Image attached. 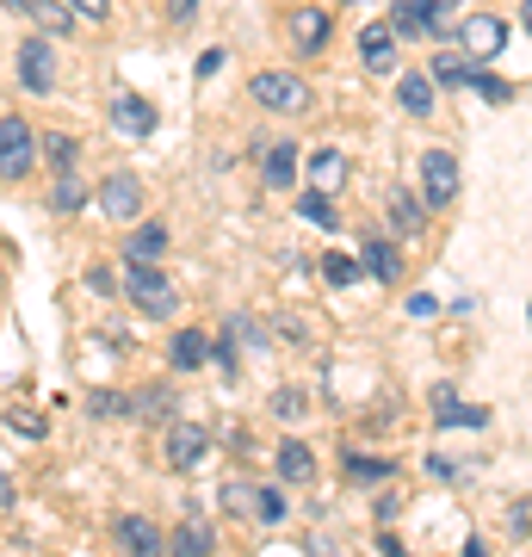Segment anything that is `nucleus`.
<instances>
[{"mask_svg": "<svg viewBox=\"0 0 532 557\" xmlns=\"http://www.w3.org/2000/svg\"><path fill=\"white\" fill-rule=\"evenodd\" d=\"M38 137H32V124L25 119H0V180H25L38 168Z\"/></svg>", "mask_w": 532, "mask_h": 557, "instance_id": "f257e3e1", "label": "nucleus"}, {"mask_svg": "<svg viewBox=\"0 0 532 557\" xmlns=\"http://www.w3.org/2000/svg\"><path fill=\"white\" fill-rule=\"evenodd\" d=\"M255 100L267 106V112H285V119H297V112L310 106V87H304V75H285V69H260V75H255Z\"/></svg>", "mask_w": 532, "mask_h": 557, "instance_id": "f03ea898", "label": "nucleus"}, {"mask_svg": "<svg viewBox=\"0 0 532 557\" xmlns=\"http://www.w3.org/2000/svg\"><path fill=\"white\" fill-rule=\"evenodd\" d=\"M124 292H131V304H137L143 317H174L180 310L174 285H168L156 267H131V273H124Z\"/></svg>", "mask_w": 532, "mask_h": 557, "instance_id": "7ed1b4c3", "label": "nucleus"}, {"mask_svg": "<svg viewBox=\"0 0 532 557\" xmlns=\"http://www.w3.org/2000/svg\"><path fill=\"white\" fill-rule=\"evenodd\" d=\"M421 199L428 205H453L458 199V161L446 149H428L421 156Z\"/></svg>", "mask_w": 532, "mask_h": 557, "instance_id": "20e7f679", "label": "nucleus"}, {"mask_svg": "<svg viewBox=\"0 0 532 557\" xmlns=\"http://www.w3.org/2000/svg\"><path fill=\"white\" fill-rule=\"evenodd\" d=\"M20 81L32 87V94H50V87H57V50H50V38H25L20 44Z\"/></svg>", "mask_w": 532, "mask_h": 557, "instance_id": "39448f33", "label": "nucleus"}, {"mask_svg": "<svg viewBox=\"0 0 532 557\" xmlns=\"http://www.w3.org/2000/svg\"><path fill=\"white\" fill-rule=\"evenodd\" d=\"M99 211L112 223H131L143 211V180L137 174H112L106 186H99Z\"/></svg>", "mask_w": 532, "mask_h": 557, "instance_id": "423d86ee", "label": "nucleus"}, {"mask_svg": "<svg viewBox=\"0 0 532 557\" xmlns=\"http://www.w3.org/2000/svg\"><path fill=\"white\" fill-rule=\"evenodd\" d=\"M502 44H508V25L495 20V13H471V20H465V57L471 62L502 57Z\"/></svg>", "mask_w": 532, "mask_h": 557, "instance_id": "0eeeda50", "label": "nucleus"}, {"mask_svg": "<svg viewBox=\"0 0 532 557\" xmlns=\"http://www.w3.org/2000/svg\"><path fill=\"white\" fill-rule=\"evenodd\" d=\"M205 453H211V434H205V428H193V421H180V428H168V458H174L180 471H193V465H205Z\"/></svg>", "mask_w": 532, "mask_h": 557, "instance_id": "6e6552de", "label": "nucleus"}, {"mask_svg": "<svg viewBox=\"0 0 532 557\" xmlns=\"http://www.w3.org/2000/svg\"><path fill=\"white\" fill-rule=\"evenodd\" d=\"M112 131H124V137H149V131H156V106L143 100V94H119V100H112Z\"/></svg>", "mask_w": 532, "mask_h": 557, "instance_id": "1a4fd4ad", "label": "nucleus"}, {"mask_svg": "<svg viewBox=\"0 0 532 557\" xmlns=\"http://www.w3.org/2000/svg\"><path fill=\"white\" fill-rule=\"evenodd\" d=\"M292 44L304 57H316V50L329 44V13H322V7H292Z\"/></svg>", "mask_w": 532, "mask_h": 557, "instance_id": "9d476101", "label": "nucleus"}, {"mask_svg": "<svg viewBox=\"0 0 532 557\" xmlns=\"http://www.w3.org/2000/svg\"><path fill=\"white\" fill-rule=\"evenodd\" d=\"M359 57H366V69H372V75H391L396 32H391V25H366V32H359Z\"/></svg>", "mask_w": 532, "mask_h": 557, "instance_id": "9b49d317", "label": "nucleus"}, {"mask_svg": "<svg viewBox=\"0 0 532 557\" xmlns=\"http://www.w3.org/2000/svg\"><path fill=\"white\" fill-rule=\"evenodd\" d=\"M168 255V223H143L137 236L124 242V267H156Z\"/></svg>", "mask_w": 532, "mask_h": 557, "instance_id": "f8f14e48", "label": "nucleus"}, {"mask_svg": "<svg viewBox=\"0 0 532 557\" xmlns=\"http://www.w3.org/2000/svg\"><path fill=\"white\" fill-rule=\"evenodd\" d=\"M168 359H174V372H198V366L211 359V335H205V329H180Z\"/></svg>", "mask_w": 532, "mask_h": 557, "instance_id": "ddd939ff", "label": "nucleus"}, {"mask_svg": "<svg viewBox=\"0 0 532 557\" xmlns=\"http://www.w3.org/2000/svg\"><path fill=\"white\" fill-rule=\"evenodd\" d=\"M391 32L396 38H421V32H434V0H396Z\"/></svg>", "mask_w": 532, "mask_h": 557, "instance_id": "4468645a", "label": "nucleus"}, {"mask_svg": "<svg viewBox=\"0 0 532 557\" xmlns=\"http://www.w3.org/2000/svg\"><path fill=\"white\" fill-rule=\"evenodd\" d=\"M260 180H267L273 193H285V186H292V180H297V149H292V143H273V149L260 156Z\"/></svg>", "mask_w": 532, "mask_h": 557, "instance_id": "2eb2a0df", "label": "nucleus"}, {"mask_svg": "<svg viewBox=\"0 0 532 557\" xmlns=\"http://www.w3.org/2000/svg\"><path fill=\"white\" fill-rule=\"evenodd\" d=\"M119 545H131V552H143V557L168 552V539H161V527H149L143 515H124V520H119Z\"/></svg>", "mask_w": 532, "mask_h": 557, "instance_id": "dca6fc26", "label": "nucleus"}, {"mask_svg": "<svg viewBox=\"0 0 532 557\" xmlns=\"http://www.w3.org/2000/svg\"><path fill=\"white\" fill-rule=\"evenodd\" d=\"M279 478L285 483H316V453L304 446V440H285V446H279Z\"/></svg>", "mask_w": 532, "mask_h": 557, "instance_id": "f3484780", "label": "nucleus"}, {"mask_svg": "<svg viewBox=\"0 0 532 557\" xmlns=\"http://www.w3.org/2000/svg\"><path fill=\"white\" fill-rule=\"evenodd\" d=\"M434 416H440V428H458V421H465V428H483V421H490L483 409H465L453 384H440L434 391Z\"/></svg>", "mask_w": 532, "mask_h": 557, "instance_id": "a211bd4d", "label": "nucleus"}, {"mask_svg": "<svg viewBox=\"0 0 532 557\" xmlns=\"http://www.w3.org/2000/svg\"><path fill=\"white\" fill-rule=\"evenodd\" d=\"M396 100H403V112H409V119H428V112H434V75H403Z\"/></svg>", "mask_w": 532, "mask_h": 557, "instance_id": "6ab92c4d", "label": "nucleus"}, {"mask_svg": "<svg viewBox=\"0 0 532 557\" xmlns=\"http://www.w3.org/2000/svg\"><path fill=\"white\" fill-rule=\"evenodd\" d=\"M372 278H384V285H396L403 278V255H396V242H366V260H359Z\"/></svg>", "mask_w": 532, "mask_h": 557, "instance_id": "aec40b11", "label": "nucleus"}, {"mask_svg": "<svg viewBox=\"0 0 532 557\" xmlns=\"http://www.w3.org/2000/svg\"><path fill=\"white\" fill-rule=\"evenodd\" d=\"M341 180H347V156H341V149H316V156H310V186L335 193Z\"/></svg>", "mask_w": 532, "mask_h": 557, "instance_id": "412c9836", "label": "nucleus"}, {"mask_svg": "<svg viewBox=\"0 0 532 557\" xmlns=\"http://www.w3.org/2000/svg\"><path fill=\"white\" fill-rule=\"evenodd\" d=\"M211 545H218V539H211V527H205V520H186V527L168 539V552H180V557H205Z\"/></svg>", "mask_w": 532, "mask_h": 557, "instance_id": "4be33fe9", "label": "nucleus"}, {"mask_svg": "<svg viewBox=\"0 0 532 557\" xmlns=\"http://www.w3.org/2000/svg\"><path fill=\"white\" fill-rule=\"evenodd\" d=\"M434 87H471V75H477V62H465V57H434Z\"/></svg>", "mask_w": 532, "mask_h": 557, "instance_id": "5701e85b", "label": "nucleus"}, {"mask_svg": "<svg viewBox=\"0 0 532 557\" xmlns=\"http://www.w3.org/2000/svg\"><path fill=\"white\" fill-rule=\"evenodd\" d=\"M25 20H38L44 32H69V25H75V7H62V0H32Z\"/></svg>", "mask_w": 532, "mask_h": 557, "instance_id": "b1692460", "label": "nucleus"}, {"mask_svg": "<svg viewBox=\"0 0 532 557\" xmlns=\"http://www.w3.org/2000/svg\"><path fill=\"white\" fill-rule=\"evenodd\" d=\"M297 211H304V218H310L316 230H335V199H329L322 186H310V193H304V205H297Z\"/></svg>", "mask_w": 532, "mask_h": 557, "instance_id": "393cba45", "label": "nucleus"}, {"mask_svg": "<svg viewBox=\"0 0 532 557\" xmlns=\"http://www.w3.org/2000/svg\"><path fill=\"white\" fill-rule=\"evenodd\" d=\"M38 149H44V161H50V168H62V174L75 168V137H62V131H50V137L38 143Z\"/></svg>", "mask_w": 532, "mask_h": 557, "instance_id": "a878e982", "label": "nucleus"}, {"mask_svg": "<svg viewBox=\"0 0 532 557\" xmlns=\"http://www.w3.org/2000/svg\"><path fill=\"white\" fill-rule=\"evenodd\" d=\"M391 223H396V236H415V230H421V211H415L409 193H396L391 199Z\"/></svg>", "mask_w": 532, "mask_h": 557, "instance_id": "bb28decb", "label": "nucleus"}, {"mask_svg": "<svg viewBox=\"0 0 532 557\" xmlns=\"http://www.w3.org/2000/svg\"><path fill=\"white\" fill-rule=\"evenodd\" d=\"M255 520L279 527V520H285V490H255Z\"/></svg>", "mask_w": 532, "mask_h": 557, "instance_id": "cd10ccee", "label": "nucleus"}, {"mask_svg": "<svg viewBox=\"0 0 532 557\" xmlns=\"http://www.w3.org/2000/svg\"><path fill=\"white\" fill-rule=\"evenodd\" d=\"M359 273H366V267H359V260H347V255H329V260H322V278H329V285H354Z\"/></svg>", "mask_w": 532, "mask_h": 557, "instance_id": "c85d7f7f", "label": "nucleus"}, {"mask_svg": "<svg viewBox=\"0 0 532 557\" xmlns=\"http://www.w3.org/2000/svg\"><path fill=\"white\" fill-rule=\"evenodd\" d=\"M304 409H310V403H304V391H279V397H273V416L279 421H304Z\"/></svg>", "mask_w": 532, "mask_h": 557, "instance_id": "c756f323", "label": "nucleus"}, {"mask_svg": "<svg viewBox=\"0 0 532 557\" xmlns=\"http://www.w3.org/2000/svg\"><path fill=\"white\" fill-rule=\"evenodd\" d=\"M7 428L25 440H44V416H32V409H7Z\"/></svg>", "mask_w": 532, "mask_h": 557, "instance_id": "7c9ffc66", "label": "nucleus"}, {"mask_svg": "<svg viewBox=\"0 0 532 557\" xmlns=\"http://www.w3.org/2000/svg\"><path fill=\"white\" fill-rule=\"evenodd\" d=\"M471 87H477V94H483V100H490V106H502V100H508V94H514L508 81H495V75H483V69H477V75H471Z\"/></svg>", "mask_w": 532, "mask_h": 557, "instance_id": "2f4dec72", "label": "nucleus"}, {"mask_svg": "<svg viewBox=\"0 0 532 557\" xmlns=\"http://www.w3.org/2000/svg\"><path fill=\"white\" fill-rule=\"evenodd\" d=\"M81 199H87V193H81V186H75V180H69V174H62V186H57V193H50V205H57L62 218H69V211H81Z\"/></svg>", "mask_w": 532, "mask_h": 557, "instance_id": "473e14b6", "label": "nucleus"}, {"mask_svg": "<svg viewBox=\"0 0 532 557\" xmlns=\"http://www.w3.org/2000/svg\"><path fill=\"white\" fill-rule=\"evenodd\" d=\"M223 502H230L236 515H255V490H248V483H223Z\"/></svg>", "mask_w": 532, "mask_h": 557, "instance_id": "72a5a7b5", "label": "nucleus"}, {"mask_svg": "<svg viewBox=\"0 0 532 557\" xmlns=\"http://www.w3.org/2000/svg\"><path fill=\"white\" fill-rule=\"evenodd\" d=\"M347 471H354L359 483H366V478H372V483H378V478H391V465H384V458H354Z\"/></svg>", "mask_w": 532, "mask_h": 557, "instance_id": "f704fd0d", "label": "nucleus"}, {"mask_svg": "<svg viewBox=\"0 0 532 557\" xmlns=\"http://www.w3.org/2000/svg\"><path fill=\"white\" fill-rule=\"evenodd\" d=\"M75 7V20H106L112 13V0H69Z\"/></svg>", "mask_w": 532, "mask_h": 557, "instance_id": "c9c22d12", "label": "nucleus"}, {"mask_svg": "<svg viewBox=\"0 0 532 557\" xmlns=\"http://www.w3.org/2000/svg\"><path fill=\"white\" fill-rule=\"evenodd\" d=\"M168 20H174V25H193V20H198V0H168Z\"/></svg>", "mask_w": 532, "mask_h": 557, "instance_id": "e433bc0d", "label": "nucleus"}, {"mask_svg": "<svg viewBox=\"0 0 532 557\" xmlns=\"http://www.w3.org/2000/svg\"><path fill=\"white\" fill-rule=\"evenodd\" d=\"M403 310H409V317H421V322H428V317H434V310H440V298H428V292H415V298L403 304Z\"/></svg>", "mask_w": 532, "mask_h": 557, "instance_id": "4c0bfd02", "label": "nucleus"}, {"mask_svg": "<svg viewBox=\"0 0 532 557\" xmlns=\"http://www.w3.org/2000/svg\"><path fill=\"white\" fill-rule=\"evenodd\" d=\"M124 409H131V403L112 397V391H99V397H94V416H124Z\"/></svg>", "mask_w": 532, "mask_h": 557, "instance_id": "58836bf2", "label": "nucleus"}, {"mask_svg": "<svg viewBox=\"0 0 532 557\" xmlns=\"http://www.w3.org/2000/svg\"><path fill=\"white\" fill-rule=\"evenodd\" d=\"M218 69H223V50H205V57H198V69H193V75H198V81H211V75H218Z\"/></svg>", "mask_w": 532, "mask_h": 557, "instance_id": "ea45409f", "label": "nucleus"}, {"mask_svg": "<svg viewBox=\"0 0 532 557\" xmlns=\"http://www.w3.org/2000/svg\"><path fill=\"white\" fill-rule=\"evenodd\" d=\"M161 403H168V397H161V391H143V403H137V416H149V421H156V416H161Z\"/></svg>", "mask_w": 532, "mask_h": 557, "instance_id": "a19ab883", "label": "nucleus"}, {"mask_svg": "<svg viewBox=\"0 0 532 557\" xmlns=\"http://www.w3.org/2000/svg\"><path fill=\"white\" fill-rule=\"evenodd\" d=\"M0 508H13V483L0 478Z\"/></svg>", "mask_w": 532, "mask_h": 557, "instance_id": "79ce46f5", "label": "nucleus"}, {"mask_svg": "<svg viewBox=\"0 0 532 557\" xmlns=\"http://www.w3.org/2000/svg\"><path fill=\"white\" fill-rule=\"evenodd\" d=\"M520 25H527V32H532V0H520Z\"/></svg>", "mask_w": 532, "mask_h": 557, "instance_id": "37998d69", "label": "nucleus"}, {"mask_svg": "<svg viewBox=\"0 0 532 557\" xmlns=\"http://www.w3.org/2000/svg\"><path fill=\"white\" fill-rule=\"evenodd\" d=\"M0 7H13V13H32V0H0Z\"/></svg>", "mask_w": 532, "mask_h": 557, "instance_id": "c03bdc74", "label": "nucleus"}, {"mask_svg": "<svg viewBox=\"0 0 532 557\" xmlns=\"http://www.w3.org/2000/svg\"><path fill=\"white\" fill-rule=\"evenodd\" d=\"M434 7H458V0H434Z\"/></svg>", "mask_w": 532, "mask_h": 557, "instance_id": "a18cd8bd", "label": "nucleus"}]
</instances>
